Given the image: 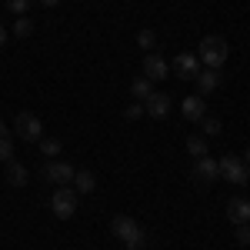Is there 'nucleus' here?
<instances>
[{"mask_svg":"<svg viewBox=\"0 0 250 250\" xmlns=\"http://www.w3.org/2000/svg\"><path fill=\"white\" fill-rule=\"evenodd\" d=\"M217 87H220V70H210V67H207V70L197 74V90H200V97L213 94Z\"/></svg>","mask_w":250,"mask_h":250,"instance_id":"ddd939ff","label":"nucleus"},{"mask_svg":"<svg viewBox=\"0 0 250 250\" xmlns=\"http://www.w3.org/2000/svg\"><path fill=\"white\" fill-rule=\"evenodd\" d=\"M217 167H220V177L227 180V184H237V187H244L250 180V167L240 160L237 154H224L217 160Z\"/></svg>","mask_w":250,"mask_h":250,"instance_id":"7ed1b4c3","label":"nucleus"},{"mask_svg":"<svg viewBox=\"0 0 250 250\" xmlns=\"http://www.w3.org/2000/svg\"><path fill=\"white\" fill-rule=\"evenodd\" d=\"M227 220H230V224H250V200L230 197V200H227Z\"/></svg>","mask_w":250,"mask_h":250,"instance_id":"f8f14e48","label":"nucleus"},{"mask_svg":"<svg viewBox=\"0 0 250 250\" xmlns=\"http://www.w3.org/2000/svg\"><path fill=\"white\" fill-rule=\"evenodd\" d=\"M14 127H17V137L27 140V144H40V137H43V124H40V117H34V114H17Z\"/></svg>","mask_w":250,"mask_h":250,"instance_id":"39448f33","label":"nucleus"},{"mask_svg":"<svg viewBox=\"0 0 250 250\" xmlns=\"http://www.w3.org/2000/svg\"><path fill=\"white\" fill-rule=\"evenodd\" d=\"M244 164H247V167H250V147H247V150H244Z\"/></svg>","mask_w":250,"mask_h":250,"instance_id":"bb28decb","label":"nucleus"},{"mask_svg":"<svg viewBox=\"0 0 250 250\" xmlns=\"http://www.w3.org/2000/svg\"><path fill=\"white\" fill-rule=\"evenodd\" d=\"M74 190L77 193H94L97 190V177L90 170H77L74 173Z\"/></svg>","mask_w":250,"mask_h":250,"instance_id":"2eb2a0df","label":"nucleus"},{"mask_svg":"<svg viewBox=\"0 0 250 250\" xmlns=\"http://www.w3.org/2000/svg\"><path fill=\"white\" fill-rule=\"evenodd\" d=\"M187 154L197 160V157H207V137H200V134H190L187 137Z\"/></svg>","mask_w":250,"mask_h":250,"instance_id":"f3484780","label":"nucleus"},{"mask_svg":"<svg viewBox=\"0 0 250 250\" xmlns=\"http://www.w3.org/2000/svg\"><path fill=\"white\" fill-rule=\"evenodd\" d=\"M144 77L150 80V83H154V80L170 77V63L160 57V54H147V57H144Z\"/></svg>","mask_w":250,"mask_h":250,"instance_id":"6e6552de","label":"nucleus"},{"mask_svg":"<svg viewBox=\"0 0 250 250\" xmlns=\"http://www.w3.org/2000/svg\"><path fill=\"white\" fill-rule=\"evenodd\" d=\"M200 127H204V137H220V130H224V124H220L217 117H204Z\"/></svg>","mask_w":250,"mask_h":250,"instance_id":"aec40b11","label":"nucleus"},{"mask_svg":"<svg viewBox=\"0 0 250 250\" xmlns=\"http://www.w3.org/2000/svg\"><path fill=\"white\" fill-rule=\"evenodd\" d=\"M74 167L70 164H63V160H50L47 167H43V177L54 184V187H67V184H74Z\"/></svg>","mask_w":250,"mask_h":250,"instance_id":"423d86ee","label":"nucleus"},{"mask_svg":"<svg viewBox=\"0 0 250 250\" xmlns=\"http://www.w3.org/2000/svg\"><path fill=\"white\" fill-rule=\"evenodd\" d=\"M180 110H184V117H187V120H197V124H200V120L207 117V100H204L200 94L184 97V100H180Z\"/></svg>","mask_w":250,"mask_h":250,"instance_id":"9d476101","label":"nucleus"},{"mask_svg":"<svg viewBox=\"0 0 250 250\" xmlns=\"http://www.w3.org/2000/svg\"><path fill=\"white\" fill-rule=\"evenodd\" d=\"M110 233H114L117 240L124 244L127 250H140L144 244H147V233H144V227L137 224L134 217H114V224H110Z\"/></svg>","mask_w":250,"mask_h":250,"instance_id":"f03ea898","label":"nucleus"},{"mask_svg":"<svg viewBox=\"0 0 250 250\" xmlns=\"http://www.w3.org/2000/svg\"><path fill=\"white\" fill-rule=\"evenodd\" d=\"M40 3H43V7H54V3H60V0H40Z\"/></svg>","mask_w":250,"mask_h":250,"instance_id":"cd10ccee","label":"nucleus"},{"mask_svg":"<svg viewBox=\"0 0 250 250\" xmlns=\"http://www.w3.org/2000/svg\"><path fill=\"white\" fill-rule=\"evenodd\" d=\"M7 43V30H3V23H0V47Z\"/></svg>","mask_w":250,"mask_h":250,"instance_id":"a878e982","label":"nucleus"},{"mask_svg":"<svg viewBox=\"0 0 250 250\" xmlns=\"http://www.w3.org/2000/svg\"><path fill=\"white\" fill-rule=\"evenodd\" d=\"M130 94H134V100H147V97L154 94V83L147 77H137L134 83H130Z\"/></svg>","mask_w":250,"mask_h":250,"instance_id":"a211bd4d","label":"nucleus"},{"mask_svg":"<svg viewBox=\"0 0 250 250\" xmlns=\"http://www.w3.org/2000/svg\"><path fill=\"white\" fill-rule=\"evenodd\" d=\"M173 74L184 80H197V74H200V60H197V54H177L173 57Z\"/></svg>","mask_w":250,"mask_h":250,"instance_id":"0eeeda50","label":"nucleus"},{"mask_svg":"<svg viewBox=\"0 0 250 250\" xmlns=\"http://www.w3.org/2000/svg\"><path fill=\"white\" fill-rule=\"evenodd\" d=\"M137 47H144V50L150 54V50L157 47V34L154 30H140V34H137Z\"/></svg>","mask_w":250,"mask_h":250,"instance_id":"412c9836","label":"nucleus"},{"mask_svg":"<svg viewBox=\"0 0 250 250\" xmlns=\"http://www.w3.org/2000/svg\"><path fill=\"white\" fill-rule=\"evenodd\" d=\"M237 244H240V247L250 244V224H237Z\"/></svg>","mask_w":250,"mask_h":250,"instance_id":"b1692460","label":"nucleus"},{"mask_svg":"<svg viewBox=\"0 0 250 250\" xmlns=\"http://www.w3.org/2000/svg\"><path fill=\"white\" fill-rule=\"evenodd\" d=\"M30 30H34V20L27 17V14H23L20 20H14V34H17V37H27Z\"/></svg>","mask_w":250,"mask_h":250,"instance_id":"4be33fe9","label":"nucleus"},{"mask_svg":"<svg viewBox=\"0 0 250 250\" xmlns=\"http://www.w3.org/2000/svg\"><path fill=\"white\" fill-rule=\"evenodd\" d=\"M227 54H230V43L220 37V34H207V37L197 43V60L210 70H220L227 63Z\"/></svg>","mask_w":250,"mask_h":250,"instance_id":"f257e3e1","label":"nucleus"},{"mask_svg":"<svg viewBox=\"0 0 250 250\" xmlns=\"http://www.w3.org/2000/svg\"><path fill=\"white\" fill-rule=\"evenodd\" d=\"M50 210H54V217H60V220H70V217L77 213V190H74V187H57L54 197H50Z\"/></svg>","mask_w":250,"mask_h":250,"instance_id":"20e7f679","label":"nucleus"},{"mask_svg":"<svg viewBox=\"0 0 250 250\" xmlns=\"http://www.w3.org/2000/svg\"><path fill=\"white\" fill-rule=\"evenodd\" d=\"M3 3H7V10H10V14H17V17H23V14H27V7H30V0H3Z\"/></svg>","mask_w":250,"mask_h":250,"instance_id":"5701e85b","label":"nucleus"},{"mask_svg":"<svg viewBox=\"0 0 250 250\" xmlns=\"http://www.w3.org/2000/svg\"><path fill=\"white\" fill-rule=\"evenodd\" d=\"M193 177H197V184H213L217 177H220V167H217V160L213 157H197V167H193Z\"/></svg>","mask_w":250,"mask_h":250,"instance_id":"1a4fd4ad","label":"nucleus"},{"mask_svg":"<svg viewBox=\"0 0 250 250\" xmlns=\"http://www.w3.org/2000/svg\"><path fill=\"white\" fill-rule=\"evenodd\" d=\"M144 114H150L154 120L167 117V114H170V97H167V94H157V90H154V94L144 100Z\"/></svg>","mask_w":250,"mask_h":250,"instance_id":"9b49d317","label":"nucleus"},{"mask_svg":"<svg viewBox=\"0 0 250 250\" xmlns=\"http://www.w3.org/2000/svg\"><path fill=\"white\" fill-rule=\"evenodd\" d=\"M124 114H127V120H137V117H144V104H130Z\"/></svg>","mask_w":250,"mask_h":250,"instance_id":"393cba45","label":"nucleus"},{"mask_svg":"<svg viewBox=\"0 0 250 250\" xmlns=\"http://www.w3.org/2000/svg\"><path fill=\"white\" fill-rule=\"evenodd\" d=\"M40 154L54 160V157L60 154V140H57V137H54V140H50V137H40Z\"/></svg>","mask_w":250,"mask_h":250,"instance_id":"6ab92c4d","label":"nucleus"},{"mask_svg":"<svg viewBox=\"0 0 250 250\" xmlns=\"http://www.w3.org/2000/svg\"><path fill=\"white\" fill-rule=\"evenodd\" d=\"M7 180H10V187H27V180H30V173L23 164L17 160H7Z\"/></svg>","mask_w":250,"mask_h":250,"instance_id":"4468645a","label":"nucleus"},{"mask_svg":"<svg viewBox=\"0 0 250 250\" xmlns=\"http://www.w3.org/2000/svg\"><path fill=\"white\" fill-rule=\"evenodd\" d=\"M14 157V137L7 130V124L0 120V160H10Z\"/></svg>","mask_w":250,"mask_h":250,"instance_id":"dca6fc26","label":"nucleus"}]
</instances>
